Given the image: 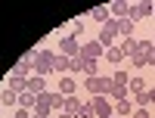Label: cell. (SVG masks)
<instances>
[{
    "label": "cell",
    "mask_w": 155,
    "mask_h": 118,
    "mask_svg": "<svg viewBox=\"0 0 155 118\" xmlns=\"http://www.w3.org/2000/svg\"><path fill=\"white\" fill-rule=\"evenodd\" d=\"M31 65H34V75L50 78V75H53V65H56V53H53V50H34Z\"/></svg>",
    "instance_id": "cell-1"
},
{
    "label": "cell",
    "mask_w": 155,
    "mask_h": 118,
    "mask_svg": "<svg viewBox=\"0 0 155 118\" xmlns=\"http://www.w3.org/2000/svg\"><path fill=\"white\" fill-rule=\"evenodd\" d=\"M127 81H130V75H127V72H115L112 75V87H109V99H115V103H118V99H127Z\"/></svg>",
    "instance_id": "cell-2"
},
{
    "label": "cell",
    "mask_w": 155,
    "mask_h": 118,
    "mask_svg": "<svg viewBox=\"0 0 155 118\" xmlns=\"http://www.w3.org/2000/svg\"><path fill=\"white\" fill-rule=\"evenodd\" d=\"M84 87H87V93H93V96H106V93H109V87H112V78H106V75L84 78Z\"/></svg>",
    "instance_id": "cell-3"
},
{
    "label": "cell",
    "mask_w": 155,
    "mask_h": 118,
    "mask_svg": "<svg viewBox=\"0 0 155 118\" xmlns=\"http://www.w3.org/2000/svg\"><path fill=\"white\" fill-rule=\"evenodd\" d=\"M115 41H118V19H109L99 28V44L109 50V47H115Z\"/></svg>",
    "instance_id": "cell-4"
},
{
    "label": "cell",
    "mask_w": 155,
    "mask_h": 118,
    "mask_svg": "<svg viewBox=\"0 0 155 118\" xmlns=\"http://www.w3.org/2000/svg\"><path fill=\"white\" fill-rule=\"evenodd\" d=\"M59 53H62V56H68V59L81 56V41H78L74 34H65V37L59 41Z\"/></svg>",
    "instance_id": "cell-5"
},
{
    "label": "cell",
    "mask_w": 155,
    "mask_h": 118,
    "mask_svg": "<svg viewBox=\"0 0 155 118\" xmlns=\"http://www.w3.org/2000/svg\"><path fill=\"white\" fill-rule=\"evenodd\" d=\"M90 106H93L96 118H112V115H115V103H109L106 96H93V99H90Z\"/></svg>",
    "instance_id": "cell-6"
},
{
    "label": "cell",
    "mask_w": 155,
    "mask_h": 118,
    "mask_svg": "<svg viewBox=\"0 0 155 118\" xmlns=\"http://www.w3.org/2000/svg\"><path fill=\"white\" fill-rule=\"evenodd\" d=\"M81 56L84 59H102V56H106V47H102L99 41H90V44H81Z\"/></svg>",
    "instance_id": "cell-7"
},
{
    "label": "cell",
    "mask_w": 155,
    "mask_h": 118,
    "mask_svg": "<svg viewBox=\"0 0 155 118\" xmlns=\"http://www.w3.org/2000/svg\"><path fill=\"white\" fill-rule=\"evenodd\" d=\"M31 56H34V53L28 50V53H25V56H22L16 65H12V75H19V78H31V72H34V65H31Z\"/></svg>",
    "instance_id": "cell-8"
},
{
    "label": "cell",
    "mask_w": 155,
    "mask_h": 118,
    "mask_svg": "<svg viewBox=\"0 0 155 118\" xmlns=\"http://www.w3.org/2000/svg\"><path fill=\"white\" fill-rule=\"evenodd\" d=\"M146 16H152V3L149 0H140V3H130V22H140V19H146Z\"/></svg>",
    "instance_id": "cell-9"
},
{
    "label": "cell",
    "mask_w": 155,
    "mask_h": 118,
    "mask_svg": "<svg viewBox=\"0 0 155 118\" xmlns=\"http://www.w3.org/2000/svg\"><path fill=\"white\" fill-rule=\"evenodd\" d=\"M25 90H28V93H34V96L47 93V78H41V75H31L28 81H25Z\"/></svg>",
    "instance_id": "cell-10"
},
{
    "label": "cell",
    "mask_w": 155,
    "mask_h": 118,
    "mask_svg": "<svg viewBox=\"0 0 155 118\" xmlns=\"http://www.w3.org/2000/svg\"><path fill=\"white\" fill-rule=\"evenodd\" d=\"M109 16H115V19H127L130 16V3H127V0H115V3H109Z\"/></svg>",
    "instance_id": "cell-11"
},
{
    "label": "cell",
    "mask_w": 155,
    "mask_h": 118,
    "mask_svg": "<svg viewBox=\"0 0 155 118\" xmlns=\"http://www.w3.org/2000/svg\"><path fill=\"white\" fill-rule=\"evenodd\" d=\"M34 106H37V96H34V93H28V90H22V93H19V109L34 112Z\"/></svg>",
    "instance_id": "cell-12"
},
{
    "label": "cell",
    "mask_w": 155,
    "mask_h": 118,
    "mask_svg": "<svg viewBox=\"0 0 155 118\" xmlns=\"http://www.w3.org/2000/svg\"><path fill=\"white\" fill-rule=\"evenodd\" d=\"M74 90H78V81H74V78H59V93H62V96H74Z\"/></svg>",
    "instance_id": "cell-13"
},
{
    "label": "cell",
    "mask_w": 155,
    "mask_h": 118,
    "mask_svg": "<svg viewBox=\"0 0 155 118\" xmlns=\"http://www.w3.org/2000/svg\"><path fill=\"white\" fill-rule=\"evenodd\" d=\"M81 75H84V78H93V75H99V65H96V59H84V56H81Z\"/></svg>",
    "instance_id": "cell-14"
},
{
    "label": "cell",
    "mask_w": 155,
    "mask_h": 118,
    "mask_svg": "<svg viewBox=\"0 0 155 118\" xmlns=\"http://www.w3.org/2000/svg\"><path fill=\"white\" fill-rule=\"evenodd\" d=\"M140 53L146 56L149 65H155V41H140Z\"/></svg>",
    "instance_id": "cell-15"
},
{
    "label": "cell",
    "mask_w": 155,
    "mask_h": 118,
    "mask_svg": "<svg viewBox=\"0 0 155 118\" xmlns=\"http://www.w3.org/2000/svg\"><path fill=\"white\" fill-rule=\"evenodd\" d=\"M115 115H118V118L134 115V103H130V99H118V103H115Z\"/></svg>",
    "instance_id": "cell-16"
},
{
    "label": "cell",
    "mask_w": 155,
    "mask_h": 118,
    "mask_svg": "<svg viewBox=\"0 0 155 118\" xmlns=\"http://www.w3.org/2000/svg\"><path fill=\"white\" fill-rule=\"evenodd\" d=\"M118 47H121V53H124V56H137V53H140V41H134V37L121 41Z\"/></svg>",
    "instance_id": "cell-17"
},
{
    "label": "cell",
    "mask_w": 155,
    "mask_h": 118,
    "mask_svg": "<svg viewBox=\"0 0 155 118\" xmlns=\"http://www.w3.org/2000/svg\"><path fill=\"white\" fill-rule=\"evenodd\" d=\"M81 106H84V103L78 99V96H65V106H62V112H68V115H74V118H78Z\"/></svg>",
    "instance_id": "cell-18"
},
{
    "label": "cell",
    "mask_w": 155,
    "mask_h": 118,
    "mask_svg": "<svg viewBox=\"0 0 155 118\" xmlns=\"http://www.w3.org/2000/svg\"><path fill=\"white\" fill-rule=\"evenodd\" d=\"M25 81H28V78H19V75H9V90H12V93H22V90H25Z\"/></svg>",
    "instance_id": "cell-19"
},
{
    "label": "cell",
    "mask_w": 155,
    "mask_h": 118,
    "mask_svg": "<svg viewBox=\"0 0 155 118\" xmlns=\"http://www.w3.org/2000/svg\"><path fill=\"white\" fill-rule=\"evenodd\" d=\"M90 19H96V22L106 25L109 22V6H93V9H90Z\"/></svg>",
    "instance_id": "cell-20"
},
{
    "label": "cell",
    "mask_w": 155,
    "mask_h": 118,
    "mask_svg": "<svg viewBox=\"0 0 155 118\" xmlns=\"http://www.w3.org/2000/svg\"><path fill=\"white\" fill-rule=\"evenodd\" d=\"M134 25H137V22H130V19H121V22H118V34L124 37V41L134 34Z\"/></svg>",
    "instance_id": "cell-21"
},
{
    "label": "cell",
    "mask_w": 155,
    "mask_h": 118,
    "mask_svg": "<svg viewBox=\"0 0 155 118\" xmlns=\"http://www.w3.org/2000/svg\"><path fill=\"white\" fill-rule=\"evenodd\" d=\"M106 59H109L112 65H118V62L124 59V53H121V47H118V44H115V47H109V50H106Z\"/></svg>",
    "instance_id": "cell-22"
},
{
    "label": "cell",
    "mask_w": 155,
    "mask_h": 118,
    "mask_svg": "<svg viewBox=\"0 0 155 118\" xmlns=\"http://www.w3.org/2000/svg\"><path fill=\"white\" fill-rule=\"evenodd\" d=\"M68 69H71V59H68V56H62V53H56V65H53V72L62 75V72H68Z\"/></svg>",
    "instance_id": "cell-23"
},
{
    "label": "cell",
    "mask_w": 155,
    "mask_h": 118,
    "mask_svg": "<svg viewBox=\"0 0 155 118\" xmlns=\"http://www.w3.org/2000/svg\"><path fill=\"white\" fill-rule=\"evenodd\" d=\"M0 103H6V106H19V93H12L9 87H3V93H0Z\"/></svg>",
    "instance_id": "cell-24"
},
{
    "label": "cell",
    "mask_w": 155,
    "mask_h": 118,
    "mask_svg": "<svg viewBox=\"0 0 155 118\" xmlns=\"http://www.w3.org/2000/svg\"><path fill=\"white\" fill-rule=\"evenodd\" d=\"M127 87H130V93H134V96H137V93H143V90H146L143 78H130V81H127Z\"/></svg>",
    "instance_id": "cell-25"
},
{
    "label": "cell",
    "mask_w": 155,
    "mask_h": 118,
    "mask_svg": "<svg viewBox=\"0 0 155 118\" xmlns=\"http://www.w3.org/2000/svg\"><path fill=\"white\" fill-rule=\"evenodd\" d=\"M134 103H140V109H146V103H152L149 90H143V93H137V96H134Z\"/></svg>",
    "instance_id": "cell-26"
},
{
    "label": "cell",
    "mask_w": 155,
    "mask_h": 118,
    "mask_svg": "<svg viewBox=\"0 0 155 118\" xmlns=\"http://www.w3.org/2000/svg\"><path fill=\"white\" fill-rule=\"evenodd\" d=\"M78 118H96L93 106H90V103H84V106H81V112H78Z\"/></svg>",
    "instance_id": "cell-27"
},
{
    "label": "cell",
    "mask_w": 155,
    "mask_h": 118,
    "mask_svg": "<svg viewBox=\"0 0 155 118\" xmlns=\"http://www.w3.org/2000/svg\"><path fill=\"white\" fill-rule=\"evenodd\" d=\"M130 62H134V65H137V69H143V65H149V62H146V56H143V53H137V56H130Z\"/></svg>",
    "instance_id": "cell-28"
},
{
    "label": "cell",
    "mask_w": 155,
    "mask_h": 118,
    "mask_svg": "<svg viewBox=\"0 0 155 118\" xmlns=\"http://www.w3.org/2000/svg\"><path fill=\"white\" fill-rule=\"evenodd\" d=\"M130 118H149V112H146V109H137V112H134Z\"/></svg>",
    "instance_id": "cell-29"
},
{
    "label": "cell",
    "mask_w": 155,
    "mask_h": 118,
    "mask_svg": "<svg viewBox=\"0 0 155 118\" xmlns=\"http://www.w3.org/2000/svg\"><path fill=\"white\" fill-rule=\"evenodd\" d=\"M12 118H31V112H25V109H19V112L12 115Z\"/></svg>",
    "instance_id": "cell-30"
},
{
    "label": "cell",
    "mask_w": 155,
    "mask_h": 118,
    "mask_svg": "<svg viewBox=\"0 0 155 118\" xmlns=\"http://www.w3.org/2000/svg\"><path fill=\"white\" fill-rule=\"evenodd\" d=\"M56 118H74V115H68V112H59V115H56Z\"/></svg>",
    "instance_id": "cell-31"
},
{
    "label": "cell",
    "mask_w": 155,
    "mask_h": 118,
    "mask_svg": "<svg viewBox=\"0 0 155 118\" xmlns=\"http://www.w3.org/2000/svg\"><path fill=\"white\" fill-rule=\"evenodd\" d=\"M149 96H152V103H155V90H149Z\"/></svg>",
    "instance_id": "cell-32"
},
{
    "label": "cell",
    "mask_w": 155,
    "mask_h": 118,
    "mask_svg": "<svg viewBox=\"0 0 155 118\" xmlns=\"http://www.w3.org/2000/svg\"><path fill=\"white\" fill-rule=\"evenodd\" d=\"M31 118H41V115H34V112H31Z\"/></svg>",
    "instance_id": "cell-33"
},
{
    "label": "cell",
    "mask_w": 155,
    "mask_h": 118,
    "mask_svg": "<svg viewBox=\"0 0 155 118\" xmlns=\"http://www.w3.org/2000/svg\"><path fill=\"white\" fill-rule=\"evenodd\" d=\"M152 16H155V3H152Z\"/></svg>",
    "instance_id": "cell-34"
},
{
    "label": "cell",
    "mask_w": 155,
    "mask_h": 118,
    "mask_svg": "<svg viewBox=\"0 0 155 118\" xmlns=\"http://www.w3.org/2000/svg\"><path fill=\"white\" fill-rule=\"evenodd\" d=\"M112 118H118V115H112Z\"/></svg>",
    "instance_id": "cell-35"
}]
</instances>
